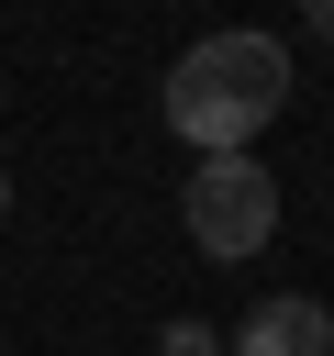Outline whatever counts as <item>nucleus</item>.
Wrapping results in <instances>:
<instances>
[{
    "label": "nucleus",
    "mask_w": 334,
    "mask_h": 356,
    "mask_svg": "<svg viewBox=\"0 0 334 356\" xmlns=\"http://www.w3.org/2000/svg\"><path fill=\"white\" fill-rule=\"evenodd\" d=\"M156 111H167V134L178 145H200V156H245L278 111H289V44L278 33H200L178 67H167V89H156Z\"/></svg>",
    "instance_id": "nucleus-1"
},
{
    "label": "nucleus",
    "mask_w": 334,
    "mask_h": 356,
    "mask_svg": "<svg viewBox=\"0 0 334 356\" xmlns=\"http://www.w3.org/2000/svg\"><path fill=\"white\" fill-rule=\"evenodd\" d=\"M178 222H189V245H200L212 267H234V256H256V245L278 234V178H267L256 156H200L189 189H178Z\"/></svg>",
    "instance_id": "nucleus-2"
},
{
    "label": "nucleus",
    "mask_w": 334,
    "mask_h": 356,
    "mask_svg": "<svg viewBox=\"0 0 334 356\" xmlns=\"http://www.w3.org/2000/svg\"><path fill=\"white\" fill-rule=\"evenodd\" d=\"M234 356H334V312L312 289H267L245 323H234Z\"/></svg>",
    "instance_id": "nucleus-3"
},
{
    "label": "nucleus",
    "mask_w": 334,
    "mask_h": 356,
    "mask_svg": "<svg viewBox=\"0 0 334 356\" xmlns=\"http://www.w3.org/2000/svg\"><path fill=\"white\" fill-rule=\"evenodd\" d=\"M156 356H223V334H212V323H189V312H178V323H156Z\"/></svg>",
    "instance_id": "nucleus-4"
},
{
    "label": "nucleus",
    "mask_w": 334,
    "mask_h": 356,
    "mask_svg": "<svg viewBox=\"0 0 334 356\" xmlns=\"http://www.w3.org/2000/svg\"><path fill=\"white\" fill-rule=\"evenodd\" d=\"M301 22H312V33H323V44H334V0H301Z\"/></svg>",
    "instance_id": "nucleus-5"
},
{
    "label": "nucleus",
    "mask_w": 334,
    "mask_h": 356,
    "mask_svg": "<svg viewBox=\"0 0 334 356\" xmlns=\"http://www.w3.org/2000/svg\"><path fill=\"white\" fill-rule=\"evenodd\" d=\"M0 211H11V178H0Z\"/></svg>",
    "instance_id": "nucleus-6"
}]
</instances>
